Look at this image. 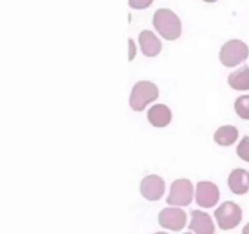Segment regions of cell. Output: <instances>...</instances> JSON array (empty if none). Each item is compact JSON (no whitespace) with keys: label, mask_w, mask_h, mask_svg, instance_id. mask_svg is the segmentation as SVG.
I'll use <instances>...</instances> for the list:
<instances>
[{"label":"cell","mask_w":249,"mask_h":234,"mask_svg":"<svg viewBox=\"0 0 249 234\" xmlns=\"http://www.w3.org/2000/svg\"><path fill=\"white\" fill-rule=\"evenodd\" d=\"M153 26L167 40H175L181 36V22L172 10H157L153 15Z\"/></svg>","instance_id":"obj_1"},{"label":"cell","mask_w":249,"mask_h":234,"mask_svg":"<svg viewBox=\"0 0 249 234\" xmlns=\"http://www.w3.org/2000/svg\"><path fill=\"white\" fill-rule=\"evenodd\" d=\"M158 95L160 92L155 83L150 80H141L134 85L129 102L134 111H142L148 104L157 99Z\"/></svg>","instance_id":"obj_2"},{"label":"cell","mask_w":249,"mask_h":234,"mask_svg":"<svg viewBox=\"0 0 249 234\" xmlns=\"http://www.w3.org/2000/svg\"><path fill=\"white\" fill-rule=\"evenodd\" d=\"M249 56V48L246 43L238 39L226 41L220 50V62L226 67H235Z\"/></svg>","instance_id":"obj_3"},{"label":"cell","mask_w":249,"mask_h":234,"mask_svg":"<svg viewBox=\"0 0 249 234\" xmlns=\"http://www.w3.org/2000/svg\"><path fill=\"white\" fill-rule=\"evenodd\" d=\"M214 216H215L219 227L224 231H229V229L235 228L241 223L242 209L235 202L225 201L215 210Z\"/></svg>","instance_id":"obj_4"},{"label":"cell","mask_w":249,"mask_h":234,"mask_svg":"<svg viewBox=\"0 0 249 234\" xmlns=\"http://www.w3.org/2000/svg\"><path fill=\"white\" fill-rule=\"evenodd\" d=\"M194 199V185L189 179H178L173 182L167 204L172 206H187Z\"/></svg>","instance_id":"obj_5"},{"label":"cell","mask_w":249,"mask_h":234,"mask_svg":"<svg viewBox=\"0 0 249 234\" xmlns=\"http://www.w3.org/2000/svg\"><path fill=\"white\" fill-rule=\"evenodd\" d=\"M187 216L179 207H168L162 210L158 216V222L163 228L170 229V231H181L186 226Z\"/></svg>","instance_id":"obj_6"},{"label":"cell","mask_w":249,"mask_h":234,"mask_svg":"<svg viewBox=\"0 0 249 234\" xmlns=\"http://www.w3.org/2000/svg\"><path fill=\"white\" fill-rule=\"evenodd\" d=\"M140 190L145 199L150 200V201H157L164 195L165 183L160 176H147L141 182Z\"/></svg>","instance_id":"obj_7"},{"label":"cell","mask_w":249,"mask_h":234,"mask_svg":"<svg viewBox=\"0 0 249 234\" xmlns=\"http://www.w3.org/2000/svg\"><path fill=\"white\" fill-rule=\"evenodd\" d=\"M220 193L218 187L212 182H199L196 188V202L202 207H213L218 204Z\"/></svg>","instance_id":"obj_8"},{"label":"cell","mask_w":249,"mask_h":234,"mask_svg":"<svg viewBox=\"0 0 249 234\" xmlns=\"http://www.w3.org/2000/svg\"><path fill=\"white\" fill-rule=\"evenodd\" d=\"M192 219L190 223V229L196 234H214L215 227H214L213 219L208 214L199 210H194L191 212Z\"/></svg>","instance_id":"obj_9"},{"label":"cell","mask_w":249,"mask_h":234,"mask_svg":"<svg viewBox=\"0 0 249 234\" xmlns=\"http://www.w3.org/2000/svg\"><path fill=\"white\" fill-rule=\"evenodd\" d=\"M229 188L236 195H245L249 190V172L236 168L229 176Z\"/></svg>","instance_id":"obj_10"},{"label":"cell","mask_w":249,"mask_h":234,"mask_svg":"<svg viewBox=\"0 0 249 234\" xmlns=\"http://www.w3.org/2000/svg\"><path fill=\"white\" fill-rule=\"evenodd\" d=\"M139 41H140L142 54L148 56V58L157 56L160 53V50H162V43L155 36V33H152L151 31L141 32L140 37H139Z\"/></svg>","instance_id":"obj_11"},{"label":"cell","mask_w":249,"mask_h":234,"mask_svg":"<svg viewBox=\"0 0 249 234\" xmlns=\"http://www.w3.org/2000/svg\"><path fill=\"white\" fill-rule=\"evenodd\" d=\"M147 117L152 126L162 128V127H167L172 121V111L167 105L157 104L148 110Z\"/></svg>","instance_id":"obj_12"},{"label":"cell","mask_w":249,"mask_h":234,"mask_svg":"<svg viewBox=\"0 0 249 234\" xmlns=\"http://www.w3.org/2000/svg\"><path fill=\"white\" fill-rule=\"evenodd\" d=\"M238 139V131L233 126H223L214 134V140L221 146H230Z\"/></svg>","instance_id":"obj_13"},{"label":"cell","mask_w":249,"mask_h":234,"mask_svg":"<svg viewBox=\"0 0 249 234\" xmlns=\"http://www.w3.org/2000/svg\"><path fill=\"white\" fill-rule=\"evenodd\" d=\"M229 84L236 90H249V67L243 66L229 76Z\"/></svg>","instance_id":"obj_14"},{"label":"cell","mask_w":249,"mask_h":234,"mask_svg":"<svg viewBox=\"0 0 249 234\" xmlns=\"http://www.w3.org/2000/svg\"><path fill=\"white\" fill-rule=\"evenodd\" d=\"M235 111L241 118L249 119V95H242L235 101Z\"/></svg>","instance_id":"obj_15"},{"label":"cell","mask_w":249,"mask_h":234,"mask_svg":"<svg viewBox=\"0 0 249 234\" xmlns=\"http://www.w3.org/2000/svg\"><path fill=\"white\" fill-rule=\"evenodd\" d=\"M237 155L243 161L249 162V136H245L237 146Z\"/></svg>","instance_id":"obj_16"},{"label":"cell","mask_w":249,"mask_h":234,"mask_svg":"<svg viewBox=\"0 0 249 234\" xmlns=\"http://www.w3.org/2000/svg\"><path fill=\"white\" fill-rule=\"evenodd\" d=\"M153 2V0H129V5L130 7L135 10H143L147 9L148 6H151V4Z\"/></svg>","instance_id":"obj_17"},{"label":"cell","mask_w":249,"mask_h":234,"mask_svg":"<svg viewBox=\"0 0 249 234\" xmlns=\"http://www.w3.org/2000/svg\"><path fill=\"white\" fill-rule=\"evenodd\" d=\"M136 55V46L133 39H129V60H133Z\"/></svg>","instance_id":"obj_18"},{"label":"cell","mask_w":249,"mask_h":234,"mask_svg":"<svg viewBox=\"0 0 249 234\" xmlns=\"http://www.w3.org/2000/svg\"><path fill=\"white\" fill-rule=\"evenodd\" d=\"M242 234H249V223L245 226V228H243L242 231Z\"/></svg>","instance_id":"obj_19"},{"label":"cell","mask_w":249,"mask_h":234,"mask_svg":"<svg viewBox=\"0 0 249 234\" xmlns=\"http://www.w3.org/2000/svg\"><path fill=\"white\" fill-rule=\"evenodd\" d=\"M204 1H207V2H215V1H218V0H204Z\"/></svg>","instance_id":"obj_20"},{"label":"cell","mask_w":249,"mask_h":234,"mask_svg":"<svg viewBox=\"0 0 249 234\" xmlns=\"http://www.w3.org/2000/svg\"><path fill=\"white\" fill-rule=\"evenodd\" d=\"M156 234H168V233H164V232H158V233H156Z\"/></svg>","instance_id":"obj_21"},{"label":"cell","mask_w":249,"mask_h":234,"mask_svg":"<svg viewBox=\"0 0 249 234\" xmlns=\"http://www.w3.org/2000/svg\"><path fill=\"white\" fill-rule=\"evenodd\" d=\"M184 234H191V233H184Z\"/></svg>","instance_id":"obj_22"}]
</instances>
